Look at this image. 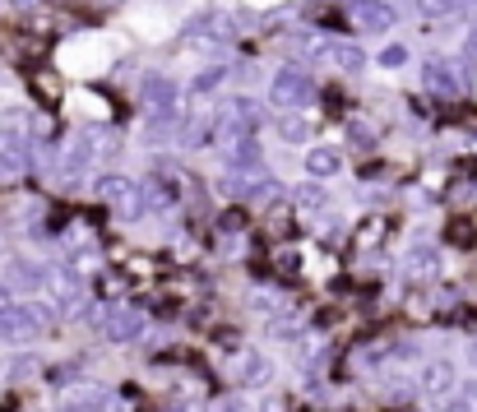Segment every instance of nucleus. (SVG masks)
<instances>
[{
  "label": "nucleus",
  "instance_id": "obj_14",
  "mask_svg": "<svg viewBox=\"0 0 477 412\" xmlns=\"http://www.w3.org/2000/svg\"><path fill=\"white\" fill-rule=\"evenodd\" d=\"M181 204V186L167 172H153L144 181V213H172Z\"/></svg>",
  "mask_w": 477,
  "mask_h": 412
},
{
  "label": "nucleus",
  "instance_id": "obj_24",
  "mask_svg": "<svg viewBox=\"0 0 477 412\" xmlns=\"http://www.w3.org/2000/svg\"><path fill=\"white\" fill-rule=\"evenodd\" d=\"M218 84H227V65H213V70H204V75H195L190 79V93H195V98H209Z\"/></svg>",
  "mask_w": 477,
  "mask_h": 412
},
{
  "label": "nucleus",
  "instance_id": "obj_30",
  "mask_svg": "<svg viewBox=\"0 0 477 412\" xmlns=\"http://www.w3.org/2000/svg\"><path fill=\"white\" fill-rule=\"evenodd\" d=\"M464 51H468V56H477V28H473V33H468V42H464Z\"/></svg>",
  "mask_w": 477,
  "mask_h": 412
},
{
  "label": "nucleus",
  "instance_id": "obj_29",
  "mask_svg": "<svg viewBox=\"0 0 477 412\" xmlns=\"http://www.w3.org/2000/svg\"><path fill=\"white\" fill-rule=\"evenodd\" d=\"M348 139H352V144H371V130H362V121H352L348 125Z\"/></svg>",
  "mask_w": 477,
  "mask_h": 412
},
{
  "label": "nucleus",
  "instance_id": "obj_4",
  "mask_svg": "<svg viewBox=\"0 0 477 412\" xmlns=\"http://www.w3.org/2000/svg\"><path fill=\"white\" fill-rule=\"evenodd\" d=\"M269 102L283 107V112H301L315 102V79L301 65H278L274 79H269Z\"/></svg>",
  "mask_w": 477,
  "mask_h": 412
},
{
  "label": "nucleus",
  "instance_id": "obj_7",
  "mask_svg": "<svg viewBox=\"0 0 477 412\" xmlns=\"http://www.w3.org/2000/svg\"><path fill=\"white\" fill-rule=\"evenodd\" d=\"M98 324H102V338L107 343H116V347H125V343H134V338H144V311H134V306H107V311L98 315Z\"/></svg>",
  "mask_w": 477,
  "mask_h": 412
},
{
  "label": "nucleus",
  "instance_id": "obj_19",
  "mask_svg": "<svg viewBox=\"0 0 477 412\" xmlns=\"http://www.w3.org/2000/svg\"><path fill=\"white\" fill-rule=\"evenodd\" d=\"M46 283V269L33 264V259H10V288H23V292H42Z\"/></svg>",
  "mask_w": 477,
  "mask_h": 412
},
{
  "label": "nucleus",
  "instance_id": "obj_3",
  "mask_svg": "<svg viewBox=\"0 0 477 412\" xmlns=\"http://www.w3.org/2000/svg\"><path fill=\"white\" fill-rule=\"evenodd\" d=\"M93 190H98V200L107 204L121 223H134V218H144V186L130 176H121V172H102L98 181H93Z\"/></svg>",
  "mask_w": 477,
  "mask_h": 412
},
{
  "label": "nucleus",
  "instance_id": "obj_2",
  "mask_svg": "<svg viewBox=\"0 0 477 412\" xmlns=\"http://www.w3.org/2000/svg\"><path fill=\"white\" fill-rule=\"evenodd\" d=\"M33 139L37 130L28 125V112H10L0 121V181H14L33 167Z\"/></svg>",
  "mask_w": 477,
  "mask_h": 412
},
{
  "label": "nucleus",
  "instance_id": "obj_5",
  "mask_svg": "<svg viewBox=\"0 0 477 412\" xmlns=\"http://www.w3.org/2000/svg\"><path fill=\"white\" fill-rule=\"evenodd\" d=\"M84 292H89V283H84V269L75 264H56L46 269V283H42V297L51 301L56 311H79V301H84Z\"/></svg>",
  "mask_w": 477,
  "mask_h": 412
},
{
  "label": "nucleus",
  "instance_id": "obj_22",
  "mask_svg": "<svg viewBox=\"0 0 477 412\" xmlns=\"http://www.w3.org/2000/svg\"><path fill=\"white\" fill-rule=\"evenodd\" d=\"M5 375L10 380H33V375H42V361H37L33 352H19V356L5 361Z\"/></svg>",
  "mask_w": 477,
  "mask_h": 412
},
{
  "label": "nucleus",
  "instance_id": "obj_1",
  "mask_svg": "<svg viewBox=\"0 0 477 412\" xmlns=\"http://www.w3.org/2000/svg\"><path fill=\"white\" fill-rule=\"evenodd\" d=\"M56 320V306L51 301H10L0 306V343L5 347H28L42 338V329Z\"/></svg>",
  "mask_w": 477,
  "mask_h": 412
},
{
  "label": "nucleus",
  "instance_id": "obj_13",
  "mask_svg": "<svg viewBox=\"0 0 477 412\" xmlns=\"http://www.w3.org/2000/svg\"><path fill=\"white\" fill-rule=\"evenodd\" d=\"M89 167H93V153H89V144H84V134H70L65 139V148H61V181L65 186H75V181H84L89 176Z\"/></svg>",
  "mask_w": 477,
  "mask_h": 412
},
{
  "label": "nucleus",
  "instance_id": "obj_31",
  "mask_svg": "<svg viewBox=\"0 0 477 412\" xmlns=\"http://www.w3.org/2000/svg\"><path fill=\"white\" fill-rule=\"evenodd\" d=\"M172 412H200V408H195V403H177V408H172Z\"/></svg>",
  "mask_w": 477,
  "mask_h": 412
},
{
  "label": "nucleus",
  "instance_id": "obj_17",
  "mask_svg": "<svg viewBox=\"0 0 477 412\" xmlns=\"http://www.w3.org/2000/svg\"><path fill=\"white\" fill-rule=\"evenodd\" d=\"M422 84H426L431 93H440V98H454V93L464 89V79H459V70L450 65V60H440V56H435V60H426V70H422Z\"/></svg>",
  "mask_w": 477,
  "mask_h": 412
},
{
  "label": "nucleus",
  "instance_id": "obj_8",
  "mask_svg": "<svg viewBox=\"0 0 477 412\" xmlns=\"http://www.w3.org/2000/svg\"><path fill=\"white\" fill-rule=\"evenodd\" d=\"M139 98H144V107L153 116H163V121H177V116H181V89H177V79L148 75L144 84H139Z\"/></svg>",
  "mask_w": 477,
  "mask_h": 412
},
{
  "label": "nucleus",
  "instance_id": "obj_10",
  "mask_svg": "<svg viewBox=\"0 0 477 412\" xmlns=\"http://www.w3.org/2000/svg\"><path fill=\"white\" fill-rule=\"evenodd\" d=\"M232 375L246 390H265L269 380H274V361L260 347H232Z\"/></svg>",
  "mask_w": 477,
  "mask_h": 412
},
{
  "label": "nucleus",
  "instance_id": "obj_12",
  "mask_svg": "<svg viewBox=\"0 0 477 412\" xmlns=\"http://www.w3.org/2000/svg\"><path fill=\"white\" fill-rule=\"evenodd\" d=\"M61 412H111V390L102 380H79L61 399Z\"/></svg>",
  "mask_w": 477,
  "mask_h": 412
},
{
  "label": "nucleus",
  "instance_id": "obj_18",
  "mask_svg": "<svg viewBox=\"0 0 477 412\" xmlns=\"http://www.w3.org/2000/svg\"><path fill=\"white\" fill-rule=\"evenodd\" d=\"M403 269H408V278H417V283L435 278V273H440V250H435V245H412Z\"/></svg>",
  "mask_w": 477,
  "mask_h": 412
},
{
  "label": "nucleus",
  "instance_id": "obj_28",
  "mask_svg": "<svg viewBox=\"0 0 477 412\" xmlns=\"http://www.w3.org/2000/svg\"><path fill=\"white\" fill-rule=\"evenodd\" d=\"M380 65H385V70H403V65H408V46H399V42H394V46H385V51H380Z\"/></svg>",
  "mask_w": 477,
  "mask_h": 412
},
{
  "label": "nucleus",
  "instance_id": "obj_16",
  "mask_svg": "<svg viewBox=\"0 0 477 412\" xmlns=\"http://www.w3.org/2000/svg\"><path fill=\"white\" fill-rule=\"evenodd\" d=\"M79 134H84L93 162H116V153H121V134L116 130H107V125H79Z\"/></svg>",
  "mask_w": 477,
  "mask_h": 412
},
{
  "label": "nucleus",
  "instance_id": "obj_32",
  "mask_svg": "<svg viewBox=\"0 0 477 412\" xmlns=\"http://www.w3.org/2000/svg\"><path fill=\"white\" fill-rule=\"evenodd\" d=\"M468 356H473V366H477V343H473V347H468Z\"/></svg>",
  "mask_w": 477,
  "mask_h": 412
},
{
  "label": "nucleus",
  "instance_id": "obj_6",
  "mask_svg": "<svg viewBox=\"0 0 477 412\" xmlns=\"http://www.w3.org/2000/svg\"><path fill=\"white\" fill-rule=\"evenodd\" d=\"M417 390H422V399L426 403H450L454 399V390H459V371H454V361L450 356H431V361H422V371H417Z\"/></svg>",
  "mask_w": 477,
  "mask_h": 412
},
{
  "label": "nucleus",
  "instance_id": "obj_20",
  "mask_svg": "<svg viewBox=\"0 0 477 412\" xmlns=\"http://www.w3.org/2000/svg\"><path fill=\"white\" fill-rule=\"evenodd\" d=\"M329 60L343 70V75H362V70H367V51L357 42H329Z\"/></svg>",
  "mask_w": 477,
  "mask_h": 412
},
{
  "label": "nucleus",
  "instance_id": "obj_21",
  "mask_svg": "<svg viewBox=\"0 0 477 412\" xmlns=\"http://www.w3.org/2000/svg\"><path fill=\"white\" fill-rule=\"evenodd\" d=\"M274 130H278V139H283V144H311L315 125L306 121V116H301V112H292V116H283V121H278Z\"/></svg>",
  "mask_w": 477,
  "mask_h": 412
},
{
  "label": "nucleus",
  "instance_id": "obj_9",
  "mask_svg": "<svg viewBox=\"0 0 477 412\" xmlns=\"http://www.w3.org/2000/svg\"><path fill=\"white\" fill-rule=\"evenodd\" d=\"M186 37L195 46H213V51H218V46H227L236 37V19L232 14H195V19L186 23Z\"/></svg>",
  "mask_w": 477,
  "mask_h": 412
},
{
  "label": "nucleus",
  "instance_id": "obj_23",
  "mask_svg": "<svg viewBox=\"0 0 477 412\" xmlns=\"http://www.w3.org/2000/svg\"><path fill=\"white\" fill-rule=\"evenodd\" d=\"M445 412H477V375L459 380V390H454V399L445 403Z\"/></svg>",
  "mask_w": 477,
  "mask_h": 412
},
{
  "label": "nucleus",
  "instance_id": "obj_11",
  "mask_svg": "<svg viewBox=\"0 0 477 412\" xmlns=\"http://www.w3.org/2000/svg\"><path fill=\"white\" fill-rule=\"evenodd\" d=\"M348 14H352V23L362 33H389L399 23V10L389 0H348Z\"/></svg>",
  "mask_w": 477,
  "mask_h": 412
},
{
  "label": "nucleus",
  "instance_id": "obj_25",
  "mask_svg": "<svg viewBox=\"0 0 477 412\" xmlns=\"http://www.w3.org/2000/svg\"><path fill=\"white\" fill-rule=\"evenodd\" d=\"M292 200H297L301 213H324V190H315V186H297Z\"/></svg>",
  "mask_w": 477,
  "mask_h": 412
},
{
  "label": "nucleus",
  "instance_id": "obj_27",
  "mask_svg": "<svg viewBox=\"0 0 477 412\" xmlns=\"http://www.w3.org/2000/svg\"><path fill=\"white\" fill-rule=\"evenodd\" d=\"M412 10L426 14V19H450L459 10V0H412Z\"/></svg>",
  "mask_w": 477,
  "mask_h": 412
},
{
  "label": "nucleus",
  "instance_id": "obj_15",
  "mask_svg": "<svg viewBox=\"0 0 477 412\" xmlns=\"http://www.w3.org/2000/svg\"><path fill=\"white\" fill-rule=\"evenodd\" d=\"M301 167H306L311 181H329V176L343 172V153L333 144H315V148H306V162H301Z\"/></svg>",
  "mask_w": 477,
  "mask_h": 412
},
{
  "label": "nucleus",
  "instance_id": "obj_26",
  "mask_svg": "<svg viewBox=\"0 0 477 412\" xmlns=\"http://www.w3.org/2000/svg\"><path fill=\"white\" fill-rule=\"evenodd\" d=\"M213 412H265V403H260L255 394H227Z\"/></svg>",
  "mask_w": 477,
  "mask_h": 412
}]
</instances>
